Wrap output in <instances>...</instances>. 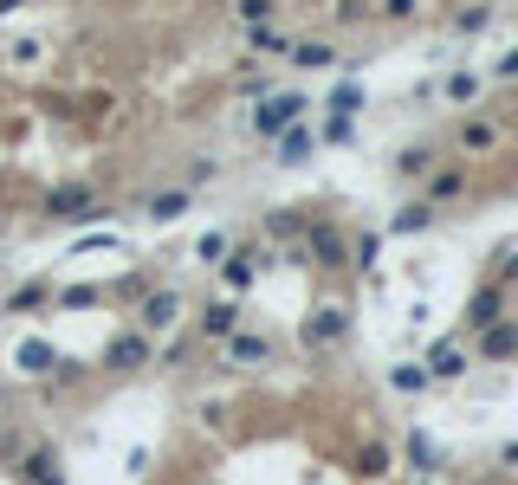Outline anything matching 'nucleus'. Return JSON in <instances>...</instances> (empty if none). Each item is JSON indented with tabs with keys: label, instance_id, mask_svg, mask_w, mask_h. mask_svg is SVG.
<instances>
[{
	"label": "nucleus",
	"instance_id": "nucleus-1",
	"mask_svg": "<svg viewBox=\"0 0 518 485\" xmlns=\"http://www.w3.org/2000/svg\"><path fill=\"white\" fill-rule=\"evenodd\" d=\"M305 110H311V97L305 91H272V97H259L253 104V136H279V130H292V123H305Z\"/></svg>",
	"mask_w": 518,
	"mask_h": 485
},
{
	"label": "nucleus",
	"instance_id": "nucleus-2",
	"mask_svg": "<svg viewBox=\"0 0 518 485\" xmlns=\"http://www.w3.org/2000/svg\"><path fill=\"white\" fill-rule=\"evenodd\" d=\"M305 266H324V272H337V266H350V240H344V227L337 220H305Z\"/></svg>",
	"mask_w": 518,
	"mask_h": 485
},
{
	"label": "nucleus",
	"instance_id": "nucleus-3",
	"mask_svg": "<svg viewBox=\"0 0 518 485\" xmlns=\"http://www.w3.org/2000/svg\"><path fill=\"white\" fill-rule=\"evenodd\" d=\"M499 317H512V291L499 285V279H486V285L467 298V311H460V337H480V330H493Z\"/></svg>",
	"mask_w": 518,
	"mask_h": 485
},
{
	"label": "nucleus",
	"instance_id": "nucleus-4",
	"mask_svg": "<svg viewBox=\"0 0 518 485\" xmlns=\"http://www.w3.org/2000/svg\"><path fill=\"white\" fill-rule=\"evenodd\" d=\"M175 317H182V291H149L143 304H136V330H143V337H156V330H175Z\"/></svg>",
	"mask_w": 518,
	"mask_h": 485
},
{
	"label": "nucleus",
	"instance_id": "nucleus-5",
	"mask_svg": "<svg viewBox=\"0 0 518 485\" xmlns=\"http://www.w3.org/2000/svg\"><path fill=\"white\" fill-rule=\"evenodd\" d=\"M467 369H473V350H467L460 337H441V343L428 350V376H434V382H454V376H467Z\"/></svg>",
	"mask_w": 518,
	"mask_h": 485
},
{
	"label": "nucleus",
	"instance_id": "nucleus-6",
	"mask_svg": "<svg viewBox=\"0 0 518 485\" xmlns=\"http://www.w3.org/2000/svg\"><path fill=\"white\" fill-rule=\"evenodd\" d=\"M460 194H467V169H460V162H434L428 182H421V201L447 207V201H460Z\"/></svg>",
	"mask_w": 518,
	"mask_h": 485
},
{
	"label": "nucleus",
	"instance_id": "nucleus-7",
	"mask_svg": "<svg viewBox=\"0 0 518 485\" xmlns=\"http://www.w3.org/2000/svg\"><path fill=\"white\" fill-rule=\"evenodd\" d=\"M149 356H156V343H149L143 330H124V337L104 343V369H143Z\"/></svg>",
	"mask_w": 518,
	"mask_h": 485
},
{
	"label": "nucleus",
	"instance_id": "nucleus-8",
	"mask_svg": "<svg viewBox=\"0 0 518 485\" xmlns=\"http://www.w3.org/2000/svg\"><path fill=\"white\" fill-rule=\"evenodd\" d=\"M473 356H480V363H512L518 356V324L499 317L493 330H480V337H473Z\"/></svg>",
	"mask_w": 518,
	"mask_h": 485
},
{
	"label": "nucleus",
	"instance_id": "nucleus-9",
	"mask_svg": "<svg viewBox=\"0 0 518 485\" xmlns=\"http://www.w3.org/2000/svg\"><path fill=\"white\" fill-rule=\"evenodd\" d=\"M454 143H460V156H493V149L506 143V130H499L493 117H467V123L454 130Z\"/></svg>",
	"mask_w": 518,
	"mask_h": 485
},
{
	"label": "nucleus",
	"instance_id": "nucleus-10",
	"mask_svg": "<svg viewBox=\"0 0 518 485\" xmlns=\"http://www.w3.org/2000/svg\"><path fill=\"white\" fill-rule=\"evenodd\" d=\"M344 330H350V317L337 311V304H324L318 317H305L298 337H305V350H331V343H344Z\"/></svg>",
	"mask_w": 518,
	"mask_h": 485
},
{
	"label": "nucleus",
	"instance_id": "nucleus-11",
	"mask_svg": "<svg viewBox=\"0 0 518 485\" xmlns=\"http://www.w3.org/2000/svg\"><path fill=\"white\" fill-rule=\"evenodd\" d=\"M272 149H279L272 162L298 169V162H311V156H318V130H311V123H292V130H279V136H272Z\"/></svg>",
	"mask_w": 518,
	"mask_h": 485
},
{
	"label": "nucleus",
	"instance_id": "nucleus-12",
	"mask_svg": "<svg viewBox=\"0 0 518 485\" xmlns=\"http://www.w3.org/2000/svg\"><path fill=\"white\" fill-rule=\"evenodd\" d=\"M434 220H441V207L415 194V201H402V207L389 214V233H395V240H415V233H428V227H434Z\"/></svg>",
	"mask_w": 518,
	"mask_h": 485
},
{
	"label": "nucleus",
	"instance_id": "nucleus-13",
	"mask_svg": "<svg viewBox=\"0 0 518 485\" xmlns=\"http://www.w3.org/2000/svg\"><path fill=\"white\" fill-rule=\"evenodd\" d=\"M259 266H266V253H253V246H240V253H227V259H221V285H227V291H253Z\"/></svg>",
	"mask_w": 518,
	"mask_h": 485
},
{
	"label": "nucleus",
	"instance_id": "nucleus-14",
	"mask_svg": "<svg viewBox=\"0 0 518 485\" xmlns=\"http://www.w3.org/2000/svg\"><path fill=\"white\" fill-rule=\"evenodd\" d=\"M285 59H292L298 72H331V65H337V46H331V39H292V46H285Z\"/></svg>",
	"mask_w": 518,
	"mask_h": 485
},
{
	"label": "nucleus",
	"instance_id": "nucleus-15",
	"mask_svg": "<svg viewBox=\"0 0 518 485\" xmlns=\"http://www.w3.org/2000/svg\"><path fill=\"white\" fill-rule=\"evenodd\" d=\"M240 330V298H214L208 311H201V337H214V343H227Z\"/></svg>",
	"mask_w": 518,
	"mask_h": 485
},
{
	"label": "nucleus",
	"instance_id": "nucleus-16",
	"mask_svg": "<svg viewBox=\"0 0 518 485\" xmlns=\"http://www.w3.org/2000/svg\"><path fill=\"white\" fill-rule=\"evenodd\" d=\"M13 369H20V376H52V369H59V350L39 343V337H26L20 350H13Z\"/></svg>",
	"mask_w": 518,
	"mask_h": 485
},
{
	"label": "nucleus",
	"instance_id": "nucleus-17",
	"mask_svg": "<svg viewBox=\"0 0 518 485\" xmlns=\"http://www.w3.org/2000/svg\"><path fill=\"white\" fill-rule=\"evenodd\" d=\"M46 207H52L59 220H91V214H104V207H98V194H91V188H59Z\"/></svg>",
	"mask_w": 518,
	"mask_h": 485
},
{
	"label": "nucleus",
	"instance_id": "nucleus-18",
	"mask_svg": "<svg viewBox=\"0 0 518 485\" xmlns=\"http://www.w3.org/2000/svg\"><path fill=\"white\" fill-rule=\"evenodd\" d=\"M227 363L259 369V363H272V343H266V337H253V330H234V337H227Z\"/></svg>",
	"mask_w": 518,
	"mask_h": 485
},
{
	"label": "nucleus",
	"instance_id": "nucleus-19",
	"mask_svg": "<svg viewBox=\"0 0 518 485\" xmlns=\"http://www.w3.org/2000/svg\"><path fill=\"white\" fill-rule=\"evenodd\" d=\"M434 162H441V149H434V143H408L402 156H395V175H402V182H428Z\"/></svg>",
	"mask_w": 518,
	"mask_h": 485
},
{
	"label": "nucleus",
	"instance_id": "nucleus-20",
	"mask_svg": "<svg viewBox=\"0 0 518 485\" xmlns=\"http://www.w3.org/2000/svg\"><path fill=\"white\" fill-rule=\"evenodd\" d=\"M428 382H434L428 363H395V369H389V388H395V395H421Z\"/></svg>",
	"mask_w": 518,
	"mask_h": 485
},
{
	"label": "nucleus",
	"instance_id": "nucleus-21",
	"mask_svg": "<svg viewBox=\"0 0 518 485\" xmlns=\"http://www.w3.org/2000/svg\"><path fill=\"white\" fill-rule=\"evenodd\" d=\"M408 460H415V473H421V479L441 473V453H434V440H428V434H408Z\"/></svg>",
	"mask_w": 518,
	"mask_h": 485
},
{
	"label": "nucleus",
	"instance_id": "nucleus-22",
	"mask_svg": "<svg viewBox=\"0 0 518 485\" xmlns=\"http://www.w3.org/2000/svg\"><path fill=\"white\" fill-rule=\"evenodd\" d=\"M247 39H253L259 59H285V46H292V39H285L279 26H247Z\"/></svg>",
	"mask_w": 518,
	"mask_h": 485
},
{
	"label": "nucleus",
	"instance_id": "nucleus-23",
	"mask_svg": "<svg viewBox=\"0 0 518 485\" xmlns=\"http://www.w3.org/2000/svg\"><path fill=\"white\" fill-rule=\"evenodd\" d=\"M421 7H428V0H376V20H383V26H408V20H421Z\"/></svg>",
	"mask_w": 518,
	"mask_h": 485
},
{
	"label": "nucleus",
	"instance_id": "nucleus-24",
	"mask_svg": "<svg viewBox=\"0 0 518 485\" xmlns=\"http://www.w3.org/2000/svg\"><path fill=\"white\" fill-rule=\"evenodd\" d=\"M480 85H486V78L480 72H467V65H460V72H447V97H454V104H473V97H480Z\"/></svg>",
	"mask_w": 518,
	"mask_h": 485
},
{
	"label": "nucleus",
	"instance_id": "nucleus-25",
	"mask_svg": "<svg viewBox=\"0 0 518 485\" xmlns=\"http://www.w3.org/2000/svg\"><path fill=\"white\" fill-rule=\"evenodd\" d=\"M188 207H195V201H188V188H169V194H156V201H149V220H182Z\"/></svg>",
	"mask_w": 518,
	"mask_h": 485
},
{
	"label": "nucleus",
	"instance_id": "nucleus-26",
	"mask_svg": "<svg viewBox=\"0 0 518 485\" xmlns=\"http://www.w3.org/2000/svg\"><path fill=\"white\" fill-rule=\"evenodd\" d=\"M486 26H493V0H473L454 13V33H486Z\"/></svg>",
	"mask_w": 518,
	"mask_h": 485
},
{
	"label": "nucleus",
	"instance_id": "nucleus-27",
	"mask_svg": "<svg viewBox=\"0 0 518 485\" xmlns=\"http://www.w3.org/2000/svg\"><path fill=\"white\" fill-rule=\"evenodd\" d=\"M324 104H331V117H357V110L370 104V97H363V85H337L331 97H324Z\"/></svg>",
	"mask_w": 518,
	"mask_h": 485
},
{
	"label": "nucleus",
	"instance_id": "nucleus-28",
	"mask_svg": "<svg viewBox=\"0 0 518 485\" xmlns=\"http://www.w3.org/2000/svg\"><path fill=\"white\" fill-rule=\"evenodd\" d=\"M376 253H383V233H357V240H350V266L357 272H370Z\"/></svg>",
	"mask_w": 518,
	"mask_h": 485
},
{
	"label": "nucleus",
	"instance_id": "nucleus-29",
	"mask_svg": "<svg viewBox=\"0 0 518 485\" xmlns=\"http://www.w3.org/2000/svg\"><path fill=\"white\" fill-rule=\"evenodd\" d=\"M331 20H337V26H363V20H376V0H337Z\"/></svg>",
	"mask_w": 518,
	"mask_h": 485
},
{
	"label": "nucleus",
	"instance_id": "nucleus-30",
	"mask_svg": "<svg viewBox=\"0 0 518 485\" xmlns=\"http://www.w3.org/2000/svg\"><path fill=\"white\" fill-rule=\"evenodd\" d=\"M357 473H363V479H383V473H389V447H383V440H370V447L357 453Z\"/></svg>",
	"mask_w": 518,
	"mask_h": 485
},
{
	"label": "nucleus",
	"instance_id": "nucleus-31",
	"mask_svg": "<svg viewBox=\"0 0 518 485\" xmlns=\"http://www.w3.org/2000/svg\"><path fill=\"white\" fill-rule=\"evenodd\" d=\"M318 143H357V117H324V130H318Z\"/></svg>",
	"mask_w": 518,
	"mask_h": 485
},
{
	"label": "nucleus",
	"instance_id": "nucleus-32",
	"mask_svg": "<svg viewBox=\"0 0 518 485\" xmlns=\"http://www.w3.org/2000/svg\"><path fill=\"white\" fill-rule=\"evenodd\" d=\"M493 279L506 285V291L518 285V246H499V259H493Z\"/></svg>",
	"mask_w": 518,
	"mask_h": 485
},
{
	"label": "nucleus",
	"instance_id": "nucleus-33",
	"mask_svg": "<svg viewBox=\"0 0 518 485\" xmlns=\"http://www.w3.org/2000/svg\"><path fill=\"white\" fill-rule=\"evenodd\" d=\"M195 259H201V266H221V259H227V233H201Z\"/></svg>",
	"mask_w": 518,
	"mask_h": 485
},
{
	"label": "nucleus",
	"instance_id": "nucleus-34",
	"mask_svg": "<svg viewBox=\"0 0 518 485\" xmlns=\"http://www.w3.org/2000/svg\"><path fill=\"white\" fill-rule=\"evenodd\" d=\"M266 233H272V240H298V233H305V214H272Z\"/></svg>",
	"mask_w": 518,
	"mask_h": 485
},
{
	"label": "nucleus",
	"instance_id": "nucleus-35",
	"mask_svg": "<svg viewBox=\"0 0 518 485\" xmlns=\"http://www.w3.org/2000/svg\"><path fill=\"white\" fill-rule=\"evenodd\" d=\"M272 13H279V0H240V20L247 26H272Z\"/></svg>",
	"mask_w": 518,
	"mask_h": 485
},
{
	"label": "nucleus",
	"instance_id": "nucleus-36",
	"mask_svg": "<svg viewBox=\"0 0 518 485\" xmlns=\"http://www.w3.org/2000/svg\"><path fill=\"white\" fill-rule=\"evenodd\" d=\"M46 298H52L46 285H20V291H13V311H39V304H46Z\"/></svg>",
	"mask_w": 518,
	"mask_h": 485
},
{
	"label": "nucleus",
	"instance_id": "nucleus-37",
	"mask_svg": "<svg viewBox=\"0 0 518 485\" xmlns=\"http://www.w3.org/2000/svg\"><path fill=\"white\" fill-rule=\"evenodd\" d=\"M493 78H518V52H506V59L493 65Z\"/></svg>",
	"mask_w": 518,
	"mask_h": 485
},
{
	"label": "nucleus",
	"instance_id": "nucleus-38",
	"mask_svg": "<svg viewBox=\"0 0 518 485\" xmlns=\"http://www.w3.org/2000/svg\"><path fill=\"white\" fill-rule=\"evenodd\" d=\"M499 460H506V466H518V440H506V447H499Z\"/></svg>",
	"mask_w": 518,
	"mask_h": 485
},
{
	"label": "nucleus",
	"instance_id": "nucleus-39",
	"mask_svg": "<svg viewBox=\"0 0 518 485\" xmlns=\"http://www.w3.org/2000/svg\"><path fill=\"white\" fill-rule=\"evenodd\" d=\"M26 7V0H0V13H20Z\"/></svg>",
	"mask_w": 518,
	"mask_h": 485
},
{
	"label": "nucleus",
	"instance_id": "nucleus-40",
	"mask_svg": "<svg viewBox=\"0 0 518 485\" xmlns=\"http://www.w3.org/2000/svg\"><path fill=\"white\" fill-rule=\"evenodd\" d=\"M0 440H7V421H0Z\"/></svg>",
	"mask_w": 518,
	"mask_h": 485
}]
</instances>
